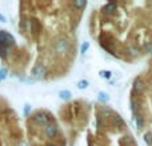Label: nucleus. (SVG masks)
<instances>
[{"instance_id": "423d86ee", "label": "nucleus", "mask_w": 152, "mask_h": 146, "mask_svg": "<svg viewBox=\"0 0 152 146\" xmlns=\"http://www.w3.org/2000/svg\"><path fill=\"white\" fill-rule=\"evenodd\" d=\"M60 97L63 100H68L69 97H71V93H69V92H67V90H63V92H60Z\"/></svg>"}, {"instance_id": "9d476101", "label": "nucleus", "mask_w": 152, "mask_h": 146, "mask_svg": "<svg viewBox=\"0 0 152 146\" xmlns=\"http://www.w3.org/2000/svg\"><path fill=\"white\" fill-rule=\"evenodd\" d=\"M75 5H77V7H86V3L84 1H76Z\"/></svg>"}, {"instance_id": "f257e3e1", "label": "nucleus", "mask_w": 152, "mask_h": 146, "mask_svg": "<svg viewBox=\"0 0 152 146\" xmlns=\"http://www.w3.org/2000/svg\"><path fill=\"white\" fill-rule=\"evenodd\" d=\"M15 47V39L12 35H10L5 31H0V56L3 59L7 57L10 48Z\"/></svg>"}, {"instance_id": "9b49d317", "label": "nucleus", "mask_w": 152, "mask_h": 146, "mask_svg": "<svg viewBox=\"0 0 152 146\" xmlns=\"http://www.w3.org/2000/svg\"><path fill=\"white\" fill-rule=\"evenodd\" d=\"M0 23H5V17L1 15V13H0Z\"/></svg>"}, {"instance_id": "20e7f679", "label": "nucleus", "mask_w": 152, "mask_h": 146, "mask_svg": "<svg viewBox=\"0 0 152 146\" xmlns=\"http://www.w3.org/2000/svg\"><path fill=\"white\" fill-rule=\"evenodd\" d=\"M34 118H35V121H36L39 125H45V126H47L48 122H50V117H48L45 113H42V112L36 113Z\"/></svg>"}, {"instance_id": "f8f14e48", "label": "nucleus", "mask_w": 152, "mask_h": 146, "mask_svg": "<svg viewBox=\"0 0 152 146\" xmlns=\"http://www.w3.org/2000/svg\"><path fill=\"white\" fill-rule=\"evenodd\" d=\"M47 146H55V145H47Z\"/></svg>"}, {"instance_id": "ddd939ff", "label": "nucleus", "mask_w": 152, "mask_h": 146, "mask_svg": "<svg viewBox=\"0 0 152 146\" xmlns=\"http://www.w3.org/2000/svg\"><path fill=\"white\" fill-rule=\"evenodd\" d=\"M0 81H1V78H0Z\"/></svg>"}, {"instance_id": "0eeeda50", "label": "nucleus", "mask_w": 152, "mask_h": 146, "mask_svg": "<svg viewBox=\"0 0 152 146\" xmlns=\"http://www.w3.org/2000/svg\"><path fill=\"white\" fill-rule=\"evenodd\" d=\"M5 77H7V69H0V78L4 80Z\"/></svg>"}, {"instance_id": "7ed1b4c3", "label": "nucleus", "mask_w": 152, "mask_h": 146, "mask_svg": "<svg viewBox=\"0 0 152 146\" xmlns=\"http://www.w3.org/2000/svg\"><path fill=\"white\" fill-rule=\"evenodd\" d=\"M45 74H47V69H45V66L43 65V64H37V65L32 69V77H34L35 80H42V78L45 77Z\"/></svg>"}, {"instance_id": "6e6552de", "label": "nucleus", "mask_w": 152, "mask_h": 146, "mask_svg": "<svg viewBox=\"0 0 152 146\" xmlns=\"http://www.w3.org/2000/svg\"><path fill=\"white\" fill-rule=\"evenodd\" d=\"M29 110H31V106H29V105H26V106H24V116H28Z\"/></svg>"}, {"instance_id": "f03ea898", "label": "nucleus", "mask_w": 152, "mask_h": 146, "mask_svg": "<svg viewBox=\"0 0 152 146\" xmlns=\"http://www.w3.org/2000/svg\"><path fill=\"white\" fill-rule=\"evenodd\" d=\"M69 49V44L66 39H60L55 43V52L59 53V55H63V53H67Z\"/></svg>"}, {"instance_id": "39448f33", "label": "nucleus", "mask_w": 152, "mask_h": 146, "mask_svg": "<svg viewBox=\"0 0 152 146\" xmlns=\"http://www.w3.org/2000/svg\"><path fill=\"white\" fill-rule=\"evenodd\" d=\"M56 133H58V128H56L55 125H51V124H48L47 128H45V134H47V137L52 138V137L56 136Z\"/></svg>"}, {"instance_id": "1a4fd4ad", "label": "nucleus", "mask_w": 152, "mask_h": 146, "mask_svg": "<svg viewBox=\"0 0 152 146\" xmlns=\"http://www.w3.org/2000/svg\"><path fill=\"white\" fill-rule=\"evenodd\" d=\"M77 86H79V88H80V89H84V88H87V81H80Z\"/></svg>"}]
</instances>
